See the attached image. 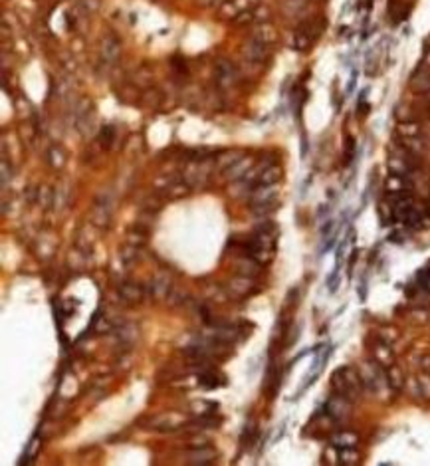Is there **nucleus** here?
Returning <instances> with one entry per match:
<instances>
[{
    "instance_id": "nucleus-1",
    "label": "nucleus",
    "mask_w": 430,
    "mask_h": 466,
    "mask_svg": "<svg viewBox=\"0 0 430 466\" xmlns=\"http://www.w3.org/2000/svg\"><path fill=\"white\" fill-rule=\"evenodd\" d=\"M361 385H363V379L349 367H343V369L335 371V375H333V389L337 391V395L349 399V401L359 395Z\"/></svg>"
},
{
    "instance_id": "nucleus-2",
    "label": "nucleus",
    "mask_w": 430,
    "mask_h": 466,
    "mask_svg": "<svg viewBox=\"0 0 430 466\" xmlns=\"http://www.w3.org/2000/svg\"><path fill=\"white\" fill-rule=\"evenodd\" d=\"M349 399H345V397H341V395H335V397H331L329 401H327V405H325V409H327V415L333 419V421H341L343 417H347L349 415Z\"/></svg>"
},
{
    "instance_id": "nucleus-3",
    "label": "nucleus",
    "mask_w": 430,
    "mask_h": 466,
    "mask_svg": "<svg viewBox=\"0 0 430 466\" xmlns=\"http://www.w3.org/2000/svg\"><path fill=\"white\" fill-rule=\"evenodd\" d=\"M333 442H335V446H339V448H351V446L357 444V435L343 431V433H339V435L333 438Z\"/></svg>"
},
{
    "instance_id": "nucleus-4",
    "label": "nucleus",
    "mask_w": 430,
    "mask_h": 466,
    "mask_svg": "<svg viewBox=\"0 0 430 466\" xmlns=\"http://www.w3.org/2000/svg\"><path fill=\"white\" fill-rule=\"evenodd\" d=\"M216 373H204V375H200V385L204 387V389H214V387H218L220 383L216 381Z\"/></svg>"
},
{
    "instance_id": "nucleus-5",
    "label": "nucleus",
    "mask_w": 430,
    "mask_h": 466,
    "mask_svg": "<svg viewBox=\"0 0 430 466\" xmlns=\"http://www.w3.org/2000/svg\"><path fill=\"white\" fill-rule=\"evenodd\" d=\"M339 458H341V462H345V464H355L359 456H357L355 450H347V448H343V452L339 454Z\"/></svg>"
},
{
    "instance_id": "nucleus-6",
    "label": "nucleus",
    "mask_w": 430,
    "mask_h": 466,
    "mask_svg": "<svg viewBox=\"0 0 430 466\" xmlns=\"http://www.w3.org/2000/svg\"><path fill=\"white\" fill-rule=\"evenodd\" d=\"M418 282H420V286H422L424 290L430 292V268L420 270V274H418Z\"/></svg>"
},
{
    "instance_id": "nucleus-7",
    "label": "nucleus",
    "mask_w": 430,
    "mask_h": 466,
    "mask_svg": "<svg viewBox=\"0 0 430 466\" xmlns=\"http://www.w3.org/2000/svg\"><path fill=\"white\" fill-rule=\"evenodd\" d=\"M418 385H420V389H422V395L424 397H430V377H420V381H418Z\"/></svg>"
},
{
    "instance_id": "nucleus-8",
    "label": "nucleus",
    "mask_w": 430,
    "mask_h": 466,
    "mask_svg": "<svg viewBox=\"0 0 430 466\" xmlns=\"http://www.w3.org/2000/svg\"><path fill=\"white\" fill-rule=\"evenodd\" d=\"M389 379H391V385H393L395 389H399V387H400V373H399V369H391V373H389Z\"/></svg>"
}]
</instances>
